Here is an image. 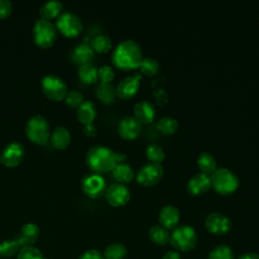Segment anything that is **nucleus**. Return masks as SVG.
<instances>
[{
    "label": "nucleus",
    "mask_w": 259,
    "mask_h": 259,
    "mask_svg": "<svg viewBox=\"0 0 259 259\" xmlns=\"http://www.w3.org/2000/svg\"><path fill=\"white\" fill-rule=\"evenodd\" d=\"M143 58L140 45L134 39H124L113 50L111 62L120 70L131 71L139 69Z\"/></svg>",
    "instance_id": "nucleus-1"
},
{
    "label": "nucleus",
    "mask_w": 259,
    "mask_h": 259,
    "mask_svg": "<svg viewBox=\"0 0 259 259\" xmlns=\"http://www.w3.org/2000/svg\"><path fill=\"white\" fill-rule=\"evenodd\" d=\"M86 164L93 173L101 175L110 172L116 165L115 152L102 145L93 146L86 154Z\"/></svg>",
    "instance_id": "nucleus-2"
},
{
    "label": "nucleus",
    "mask_w": 259,
    "mask_h": 259,
    "mask_svg": "<svg viewBox=\"0 0 259 259\" xmlns=\"http://www.w3.org/2000/svg\"><path fill=\"white\" fill-rule=\"evenodd\" d=\"M211 187L222 195H228L237 190L239 186L238 176L227 168H219L210 175Z\"/></svg>",
    "instance_id": "nucleus-3"
},
{
    "label": "nucleus",
    "mask_w": 259,
    "mask_h": 259,
    "mask_svg": "<svg viewBox=\"0 0 259 259\" xmlns=\"http://www.w3.org/2000/svg\"><path fill=\"white\" fill-rule=\"evenodd\" d=\"M171 245L182 252H187L195 248L197 244V234L188 225L177 226L170 234Z\"/></svg>",
    "instance_id": "nucleus-4"
},
{
    "label": "nucleus",
    "mask_w": 259,
    "mask_h": 259,
    "mask_svg": "<svg viewBox=\"0 0 259 259\" xmlns=\"http://www.w3.org/2000/svg\"><path fill=\"white\" fill-rule=\"evenodd\" d=\"M26 137L35 145H45L50 139V124L41 115L31 116L25 126Z\"/></svg>",
    "instance_id": "nucleus-5"
},
{
    "label": "nucleus",
    "mask_w": 259,
    "mask_h": 259,
    "mask_svg": "<svg viewBox=\"0 0 259 259\" xmlns=\"http://www.w3.org/2000/svg\"><path fill=\"white\" fill-rule=\"evenodd\" d=\"M32 36L37 47L49 49L54 46L57 39V27L51 21L39 18L34 23Z\"/></svg>",
    "instance_id": "nucleus-6"
},
{
    "label": "nucleus",
    "mask_w": 259,
    "mask_h": 259,
    "mask_svg": "<svg viewBox=\"0 0 259 259\" xmlns=\"http://www.w3.org/2000/svg\"><path fill=\"white\" fill-rule=\"evenodd\" d=\"M41 90L44 94L53 101L64 100L68 87L65 81L56 75H47L41 80Z\"/></svg>",
    "instance_id": "nucleus-7"
},
{
    "label": "nucleus",
    "mask_w": 259,
    "mask_h": 259,
    "mask_svg": "<svg viewBox=\"0 0 259 259\" xmlns=\"http://www.w3.org/2000/svg\"><path fill=\"white\" fill-rule=\"evenodd\" d=\"M57 29L66 37H76L83 31V23L78 15L72 12H64L56 22Z\"/></svg>",
    "instance_id": "nucleus-8"
},
{
    "label": "nucleus",
    "mask_w": 259,
    "mask_h": 259,
    "mask_svg": "<svg viewBox=\"0 0 259 259\" xmlns=\"http://www.w3.org/2000/svg\"><path fill=\"white\" fill-rule=\"evenodd\" d=\"M164 170L161 164L147 163L143 165L136 175V179L139 184L144 186H153L157 184L163 177Z\"/></svg>",
    "instance_id": "nucleus-9"
},
{
    "label": "nucleus",
    "mask_w": 259,
    "mask_h": 259,
    "mask_svg": "<svg viewBox=\"0 0 259 259\" xmlns=\"http://www.w3.org/2000/svg\"><path fill=\"white\" fill-rule=\"evenodd\" d=\"M82 191L90 198H99L106 191V181L100 175L96 173L85 175L81 181Z\"/></svg>",
    "instance_id": "nucleus-10"
},
{
    "label": "nucleus",
    "mask_w": 259,
    "mask_h": 259,
    "mask_svg": "<svg viewBox=\"0 0 259 259\" xmlns=\"http://www.w3.org/2000/svg\"><path fill=\"white\" fill-rule=\"evenodd\" d=\"M204 226L210 234L221 236L227 234L231 230L232 222L227 215L221 212H211L206 217Z\"/></svg>",
    "instance_id": "nucleus-11"
},
{
    "label": "nucleus",
    "mask_w": 259,
    "mask_h": 259,
    "mask_svg": "<svg viewBox=\"0 0 259 259\" xmlns=\"http://www.w3.org/2000/svg\"><path fill=\"white\" fill-rule=\"evenodd\" d=\"M25 150L20 143L12 142L8 144L1 153V163L8 168L18 166L24 158Z\"/></svg>",
    "instance_id": "nucleus-12"
},
{
    "label": "nucleus",
    "mask_w": 259,
    "mask_h": 259,
    "mask_svg": "<svg viewBox=\"0 0 259 259\" xmlns=\"http://www.w3.org/2000/svg\"><path fill=\"white\" fill-rule=\"evenodd\" d=\"M105 198L112 206H122L130 200V189L121 183H113L106 188Z\"/></svg>",
    "instance_id": "nucleus-13"
},
{
    "label": "nucleus",
    "mask_w": 259,
    "mask_h": 259,
    "mask_svg": "<svg viewBox=\"0 0 259 259\" xmlns=\"http://www.w3.org/2000/svg\"><path fill=\"white\" fill-rule=\"evenodd\" d=\"M142 132V124L134 115L122 117L117 124V133L123 140H135Z\"/></svg>",
    "instance_id": "nucleus-14"
},
{
    "label": "nucleus",
    "mask_w": 259,
    "mask_h": 259,
    "mask_svg": "<svg viewBox=\"0 0 259 259\" xmlns=\"http://www.w3.org/2000/svg\"><path fill=\"white\" fill-rule=\"evenodd\" d=\"M141 74H135L121 79L115 87V94L121 99H128L137 94L140 88Z\"/></svg>",
    "instance_id": "nucleus-15"
},
{
    "label": "nucleus",
    "mask_w": 259,
    "mask_h": 259,
    "mask_svg": "<svg viewBox=\"0 0 259 259\" xmlns=\"http://www.w3.org/2000/svg\"><path fill=\"white\" fill-rule=\"evenodd\" d=\"M211 187L210 176L204 173L194 174L187 182L186 188L191 195H200L206 192Z\"/></svg>",
    "instance_id": "nucleus-16"
},
{
    "label": "nucleus",
    "mask_w": 259,
    "mask_h": 259,
    "mask_svg": "<svg viewBox=\"0 0 259 259\" xmlns=\"http://www.w3.org/2000/svg\"><path fill=\"white\" fill-rule=\"evenodd\" d=\"M180 212L179 209L171 204L165 205L159 212L160 226L167 230H174L179 223Z\"/></svg>",
    "instance_id": "nucleus-17"
},
{
    "label": "nucleus",
    "mask_w": 259,
    "mask_h": 259,
    "mask_svg": "<svg viewBox=\"0 0 259 259\" xmlns=\"http://www.w3.org/2000/svg\"><path fill=\"white\" fill-rule=\"evenodd\" d=\"M134 116L142 123H150L155 119L156 109L152 102L142 100L136 103L134 106Z\"/></svg>",
    "instance_id": "nucleus-18"
},
{
    "label": "nucleus",
    "mask_w": 259,
    "mask_h": 259,
    "mask_svg": "<svg viewBox=\"0 0 259 259\" xmlns=\"http://www.w3.org/2000/svg\"><path fill=\"white\" fill-rule=\"evenodd\" d=\"M39 236V229L33 223H28L22 226L20 230V234L16 236L14 239L17 241L19 246L26 247V246H33Z\"/></svg>",
    "instance_id": "nucleus-19"
},
{
    "label": "nucleus",
    "mask_w": 259,
    "mask_h": 259,
    "mask_svg": "<svg viewBox=\"0 0 259 259\" xmlns=\"http://www.w3.org/2000/svg\"><path fill=\"white\" fill-rule=\"evenodd\" d=\"M93 58L94 51L92 50L90 45L87 44H80L76 46L71 54V60L79 66L91 63Z\"/></svg>",
    "instance_id": "nucleus-20"
},
{
    "label": "nucleus",
    "mask_w": 259,
    "mask_h": 259,
    "mask_svg": "<svg viewBox=\"0 0 259 259\" xmlns=\"http://www.w3.org/2000/svg\"><path fill=\"white\" fill-rule=\"evenodd\" d=\"M52 146L58 150H65L71 143V134L65 126H57L50 136Z\"/></svg>",
    "instance_id": "nucleus-21"
},
{
    "label": "nucleus",
    "mask_w": 259,
    "mask_h": 259,
    "mask_svg": "<svg viewBox=\"0 0 259 259\" xmlns=\"http://www.w3.org/2000/svg\"><path fill=\"white\" fill-rule=\"evenodd\" d=\"M96 115L97 110L92 101H83L77 108V118L84 125L93 123L94 119L96 118Z\"/></svg>",
    "instance_id": "nucleus-22"
},
{
    "label": "nucleus",
    "mask_w": 259,
    "mask_h": 259,
    "mask_svg": "<svg viewBox=\"0 0 259 259\" xmlns=\"http://www.w3.org/2000/svg\"><path fill=\"white\" fill-rule=\"evenodd\" d=\"M111 172H112L113 178L117 181V183H121V184L131 182L135 176L133 168L131 167L130 164L125 162L117 163Z\"/></svg>",
    "instance_id": "nucleus-23"
},
{
    "label": "nucleus",
    "mask_w": 259,
    "mask_h": 259,
    "mask_svg": "<svg viewBox=\"0 0 259 259\" xmlns=\"http://www.w3.org/2000/svg\"><path fill=\"white\" fill-rule=\"evenodd\" d=\"M63 4L60 1L53 0L44 3L39 9V14L41 19L51 20L54 18H58L62 14Z\"/></svg>",
    "instance_id": "nucleus-24"
},
{
    "label": "nucleus",
    "mask_w": 259,
    "mask_h": 259,
    "mask_svg": "<svg viewBox=\"0 0 259 259\" xmlns=\"http://www.w3.org/2000/svg\"><path fill=\"white\" fill-rule=\"evenodd\" d=\"M197 166L201 173L211 175L217 170L215 158L208 152H202L197 157Z\"/></svg>",
    "instance_id": "nucleus-25"
},
{
    "label": "nucleus",
    "mask_w": 259,
    "mask_h": 259,
    "mask_svg": "<svg viewBox=\"0 0 259 259\" xmlns=\"http://www.w3.org/2000/svg\"><path fill=\"white\" fill-rule=\"evenodd\" d=\"M149 238L154 244L163 246L170 242V233L162 226L155 225L149 230Z\"/></svg>",
    "instance_id": "nucleus-26"
},
{
    "label": "nucleus",
    "mask_w": 259,
    "mask_h": 259,
    "mask_svg": "<svg viewBox=\"0 0 259 259\" xmlns=\"http://www.w3.org/2000/svg\"><path fill=\"white\" fill-rule=\"evenodd\" d=\"M78 77L85 84H94L98 79V70L91 63L81 65L78 68Z\"/></svg>",
    "instance_id": "nucleus-27"
},
{
    "label": "nucleus",
    "mask_w": 259,
    "mask_h": 259,
    "mask_svg": "<svg viewBox=\"0 0 259 259\" xmlns=\"http://www.w3.org/2000/svg\"><path fill=\"white\" fill-rule=\"evenodd\" d=\"M96 96L104 104H110L113 102L116 96L115 88L111 85V83L100 82L96 88Z\"/></svg>",
    "instance_id": "nucleus-28"
},
{
    "label": "nucleus",
    "mask_w": 259,
    "mask_h": 259,
    "mask_svg": "<svg viewBox=\"0 0 259 259\" xmlns=\"http://www.w3.org/2000/svg\"><path fill=\"white\" fill-rule=\"evenodd\" d=\"M127 254L126 247L121 243H112L108 245L103 252L104 259H123Z\"/></svg>",
    "instance_id": "nucleus-29"
},
{
    "label": "nucleus",
    "mask_w": 259,
    "mask_h": 259,
    "mask_svg": "<svg viewBox=\"0 0 259 259\" xmlns=\"http://www.w3.org/2000/svg\"><path fill=\"white\" fill-rule=\"evenodd\" d=\"M90 47L92 48L94 53L103 54V53H107L111 49L112 42L108 35L97 34L96 36H94L92 38V40L90 42Z\"/></svg>",
    "instance_id": "nucleus-30"
},
{
    "label": "nucleus",
    "mask_w": 259,
    "mask_h": 259,
    "mask_svg": "<svg viewBox=\"0 0 259 259\" xmlns=\"http://www.w3.org/2000/svg\"><path fill=\"white\" fill-rule=\"evenodd\" d=\"M146 156L151 163L161 164L165 158V152L161 146L155 143H151L146 148Z\"/></svg>",
    "instance_id": "nucleus-31"
},
{
    "label": "nucleus",
    "mask_w": 259,
    "mask_h": 259,
    "mask_svg": "<svg viewBox=\"0 0 259 259\" xmlns=\"http://www.w3.org/2000/svg\"><path fill=\"white\" fill-rule=\"evenodd\" d=\"M157 128L163 135H172L177 131L178 122L173 117L164 116L158 120Z\"/></svg>",
    "instance_id": "nucleus-32"
},
{
    "label": "nucleus",
    "mask_w": 259,
    "mask_h": 259,
    "mask_svg": "<svg viewBox=\"0 0 259 259\" xmlns=\"http://www.w3.org/2000/svg\"><path fill=\"white\" fill-rule=\"evenodd\" d=\"M21 247L15 239L6 240L0 243V256L1 257H13L16 256Z\"/></svg>",
    "instance_id": "nucleus-33"
},
{
    "label": "nucleus",
    "mask_w": 259,
    "mask_h": 259,
    "mask_svg": "<svg viewBox=\"0 0 259 259\" xmlns=\"http://www.w3.org/2000/svg\"><path fill=\"white\" fill-rule=\"evenodd\" d=\"M207 259H235V256L231 247L221 244L210 251Z\"/></svg>",
    "instance_id": "nucleus-34"
},
{
    "label": "nucleus",
    "mask_w": 259,
    "mask_h": 259,
    "mask_svg": "<svg viewBox=\"0 0 259 259\" xmlns=\"http://www.w3.org/2000/svg\"><path fill=\"white\" fill-rule=\"evenodd\" d=\"M139 69L145 75H155L159 70V62L152 57L143 58Z\"/></svg>",
    "instance_id": "nucleus-35"
},
{
    "label": "nucleus",
    "mask_w": 259,
    "mask_h": 259,
    "mask_svg": "<svg viewBox=\"0 0 259 259\" xmlns=\"http://www.w3.org/2000/svg\"><path fill=\"white\" fill-rule=\"evenodd\" d=\"M16 259H46V257L36 247L26 246L19 250Z\"/></svg>",
    "instance_id": "nucleus-36"
},
{
    "label": "nucleus",
    "mask_w": 259,
    "mask_h": 259,
    "mask_svg": "<svg viewBox=\"0 0 259 259\" xmlns=\"http://www.w3.org/2000/svg\"><path fill=\"white\" fill-rule=\"evenodd\" d=\"M64 100H65L66 104L68 106L72 107V108H78L79 105L84 101L83 100V94L79 91H76V90L68 91Z\"/></svg>",
    "instance_id": "nucleus-37"
},
{
    "label": "nucleus",
    "mask_w": 259,
    "mask_h": 259,
    "mask_svg": "<svg viewBox=\"0 0 259 259\" xmlns=\"http://www.w3.org/2000/svg\"><path fill=\"white\" fill-rule=\"evenodd\" d=\"M114 78V72L108 65H103L98 69V79L102 83H110Z\"/></svg>",
    "instance_id": "nucleus-38"
},
{
    "label": "nucleus",
    "mask_w": 259,
    "mask_h": 259,
    "mask_svg": "<svg viewBox=\"0 0 259 259\" xmlns=\"http://www.w3.org/2000/svg\"><path fill=\"white\" fill-rule=\"evenodd\" d=\"M12 3L8 0H0V19L8 18L12 13Z\"/></svg>",
    "instance_id": "nucleus-39"
},
{
    "label": "nucleus",
    "mask_w": 259,
    "mask_h": 259,
    "mask_svg": "<svg viewBox=\"0 0 259 259\" xmlns=\"http://www.w3.org/2000/svg\"><path fill=\"white\" fill-rule=\"evenodd\" d=\"M78 259H104V257L98 250L90 249L82 253Z\"/></svg>",
    "instance_id": "nucleus-40"
},
{
    "label": "nucleus",
    "mask_w": 259,
    "mask_h": 259,
    "mask_svg": "<svg viewBox=\"0 0 259 259\" xmlns=\"http://www.w3.org/2000/svg\"><path fill=\"white\" fill-rule=\"evenodd\" d=\"M83 133L89 137V138H92L96 135L97 133V130H96V126L93 124V123H90V124H85L84 127H83Z\"/></svg>",
    "instance_id": "nucleus-41"
},
{
    "label": "nucleus",
    "mask_w": 259,
    "mask_h": 259,
    "mask_svg": "<svg viewBox=\"0 0 259 259\" xmlns=\"http://www.w3.org/2000/svg\"><path fill=\"white\" fill-rule=\"evenodd\" d=\"M155 96H156V101L159 105H163L166 101H167V94L166 92H164L163 90H158L154 92Z\"/></svg>",
    "instance_id": "nucleus-42"
},
{
    "label": "nucleus",
    "mask_w": 259,
    "mask_h": 259,
    "mask_svg": "<svg viewBox=\"0 0 259 259\" xmlns=\"http://www.w3.org/2000/svg\"><path fill=\"white\" fill-rule=\"evenodd\" d=\"M161 259H181V256L177 251H168Z\"/></svg>",
    "instance_id": "nucleus-43"
},
{
    "label": "nucleus",
    "mask_w": 259,
    "mask_h": 259,
    "mask_svg": "<svg viewBox=\"0 0 259 259\" xmlns=\"http://www.w3.org/2000/svg\"><path fill=\"white\" fill-rule=\"evenodd\" d=\"M238 259H259V255L257 253L248 252V253H245V254L241 255Z\"/></svg>",
    "instance_id": "nucleus-44"
},
{
    "label": "nucleus",
    "mask_w": 259,
    "mask_h": 259,
    "mask_svg": "<svg viewBox=\"0 0 259 259\" xmlns=\"http://www.w3.org/2000/svg\"><path fill=\"white\" fill-rule=\"evenodd\" d=\"M115 158H116V164L122 163L126 160V155L124 153H115Z\"/></svg>",
    "instance_id": "nucleus-45"
},
{
    "label": "nucleus",
    "mask_w": 259,
    "mask_h": 259,
    "mask_svg": "<svg viewBox=\"0 0 259 259\" xmlns=\"http://www.w3.org/2000/svg\"><path fill=\"white\" fill-rule=\"evenodd\" d=\"M0 163H1V154H0Z\"/></svg>",
    "instance_id": "nucleus-46"
}]
</instances>
